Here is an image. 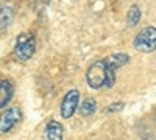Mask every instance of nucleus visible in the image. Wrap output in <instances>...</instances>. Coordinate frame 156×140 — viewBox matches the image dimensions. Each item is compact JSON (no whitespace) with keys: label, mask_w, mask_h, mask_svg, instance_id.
<instances>
[{"label":"nucleus","mask_w":156,"mask_h":140,"mask_svg":"<svg viewBox=\"0 0 156 140\" xmlns=\"http://www.w3.org/2000/svg\"><path fill=\"white\" fill-rule=\"evenodd\" d=\"M108 80V66L105 64V61H95L86 72V81L90 89H98L106 86Z\"/></svg>","instance_id":"obj_1"},{"label":"nucleus","mask_w":156,"mask_h":140,"mask_svg":"<svg viewBox=\"0 0 156 140\" xmlns=\"http://www.w3.org/2000/svg\"><path fill=\"white\" fill-rule=\"evenodd\" d=\"M36 52V41L31 33H20L16 39L14 53L19 61H28Z\"/></svg>","instance_id":"obj_2"},{"label":"nucleus","mask_w":156,"mask_h":140,"mask_svg":"<svg viewBox=\"0 0 156 140\" xmlns=\"http://www.w3.org/2000/svg\"><path fill=\"white\" fill-rule=\"evenodd\" d=\"M133 47L137 52L142 53H151L156 48V28L154 27H147L140 33H137V36L133 41Z\"/></svg>","instance_id":"obj_3"},{"label":"nucleus","mask_w":156,"mask_h":140,"mask_svg":"<svg viewBox=\"0 0 156 140\" xmlns=\"http://www.w3.org/2000/svg\"><path fill=\"white\" fill-rule=\"evenodd\" d=\"M78 103H80V92L76 90V89H72L66 94V97L62 98V103H61V117L64 120L70 118L76 108H78Z\"/></svg>","instance_id":"obj_4"},{"label":"nucleus","mask_w":156,"mask_h":140,"mask_svg":"<svg viewBox=\"0 0 156 140\" xmlns=\"http://www.w3.org/2000/svg\"><path fill=\"white\" fill-rule=\"evenodd\" d=\"M22 120V111L19 108H9L0 117V132L6 134Z\"/></svg>","instance_id":"obj_5"},{"label":"nucleus","mask_w":156,"mask_h":140,"mask_svg":"<svg viewBox=\"0 0 156 140\" xmlns=\"http://www.w3.org/2000/svg\"><path fill=\"white\" fill-rule=\"evenodd\" d=\"M64 138V128L59 121H50L45 126V140H62Z\"/></svg>","instance_id":"obj_6"},{"label":"nucleus","mask_w":156,"mask_h":140,"mask_svg":"<svg viewBox=\"0 0 156 140\" xmlns=\"http://www.w3.org/2000/svg\"><path fill=\"white\" fill-rule=\"evenodd\" d=\"M12 95H14V87L9 81H0V108H5Z\"/></svg>","instance_id":"obj_7"},{"label":"nucleus","mask_w":156,"mask_h":140,"mask_svg":"<svg viewBox=\"0 0 156 140\" xmlns=\"http://www.w3.org/2000/svg\"><path fill=\"white\" fill-rule=\"evenodd\" d=\"M103 61H105V62H106V64H108L111 69L117 70L119 67L125 66L126 62L129 61V56H128L126 53H114V55L108 56L106 59H103Z\"/></svg>","instance_id":"obj_8"},{"label":"nucleus","mask_w":156,"mask_h":140,"mask_svg":"<svg viewBox=\"0 0 156 140\" xmlns=\"http://www.w3.org/2000/svg\"><path fill=\"white\" fill-rule=\"evenodd\" d=\"M12 9L8 5H0V30L8 28L12 22Z\"/></svg>","instance_id":"obj_9"},{"label":"nucleus","mask_w":156,"mask_h":140,"mask_svg":"<svg viewBox=\"0 0 156 140\" xmlns=\"http://www.w3.org/2000/svg\"><path fill=\"white\" fill-rule=\"evenodd\" d=\"M76 109H78V112H80L81 117H90V115H92V114L97 111V103H95L94 98H87V100H84Z\"/></svg>","instance_id":"obj_10"},{"label":"nucleus","mask_w":156,"mask_h":140,"mask_svg":"<svg viewBox=\"0 0 156 140\" xmlns=\"http://www.w3.org/2000/svg\"><path fill=\"white\" fill-rule=\"evenodd\" d=\"M140 8L137 5H133L126 12V25L128 27H136V25L140 22Z\"/></svg>","instance_id":"obj_11"},{"label":"nucleus","mask_w":156,"mask_h":140,"mask_svg":"<svg viewBox=\"0 0 156 140\" xmlns=\"http://www.w3.org/2000/svg\"><path fill=\"white\" fill-rule=\"evenodd\" d=\"M123 108H125V103H122V101H119V103H112V104L108 106V112H120Z\"/></svg>","instance_id":"obj_12"}]
</instances>
